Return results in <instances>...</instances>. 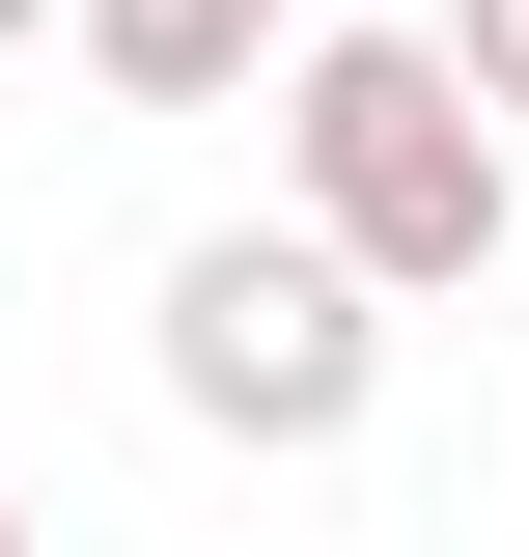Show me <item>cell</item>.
<instances>
[{
	"label": "cell",
	"instance_id": "3",
	"mask_svg": "<svg viewBox=\"0 0 529 557\" xmlns=\"http://www.w3.org/2000/svg\"><path fill=\"white\" fill-rule=\"evenodd\" d=\"M279 57H307V0H84V84H139V112H251Z\"/></svg>",
	"mask_w": 529,
	"mask_h": 557
},
{
	"label": "cell",
	"instance_id": "6",
	"mask_svg": "<svg viewBox=\"0 0 529 557\" xmlns=\"http://www.w3.org/2000/svg\"><path fill=\"white\" fill-rule=\"evenodd\" d=\"M0 557H28V502H0Z\"/></svg>",
	"mask_w": 529,
	"mask_h": 557
},
{
	"label": "cell",
	"instance_id": "1",
	"mask_svg": "<svg viewBox=\"0 0 529 557\" xmlns=\"http://www.w3.org/2000/svg\"><path fill=\"white\" fill-rule=\"evenodd\" d=\"M279 196L391 278V307H446V278H502V251H529L502 84H473L446 28H334V0H307V57H279Z\"/></svg>",
	"mask_w": 529,
	"mask_h": 557
},
{
	"label": "cell",
	"instance_id": "5",
	"mask_svg": "<svg viewBox=\"0 0 529 557\" xmlns=\"http://www.w3.org/2000/svg\"><path fill=\"white\" fill-rule=\"evenodd\" d=\"M0 57H84V0H0Z\"/></svg>",
	"mask_w": 529,
	"mask_h": 557
},
{
	"label": "cell",
	"instance_id": "2",
	"mask_svg": "<svg viewBox=\"0 0 529 557\" xmlns=\"http://www.w3.org/2000/svg\"><path fill=\"white\" fill-rule=\"evenodd\" d=\"M139 335H168V418L251 446V474H334V446L391 418V278L334 251L307 196H279V223H196V251L139 278Z\"/></svg>",
	"mask_w": 529,
	"mask_h": 557
},
{
	"label": "cell",
	"instance_id": "4",
	"mask_svg": "<svg viewBox=\"0 0 529 557\" xmlns=\"http://www.w3.org/2000/svg\"><path fill=\"white\" fill-rule=\"evenodd\" d=\"M446 57H473V84H502V112H529V0H446Z\"/></svg>",
	"mask_w": 529,
	"mask_h": 557
}]
</instances>
